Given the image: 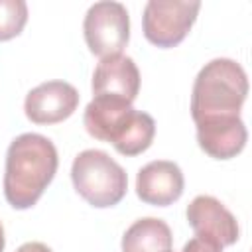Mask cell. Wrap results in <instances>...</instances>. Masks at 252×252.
<instances>
[{
	"instance_id": "2e32d148",
	"label": "cell",
	"mask_w": 252,
	"mask_h": 252,
	"mask_svg": "<svg viewBox=\"0 0 252 252\" xmlns=\"http://www.w3.org/2000/svg\"><path fill=\"white\" fill-rule=\"evenodd\" d=\"M4 246H6V238H4V226L0 222V252H4Z\"/></svg>"
},
{
	"instance_id": "7a4b0ae2",
	"label": "cell",
	"mask_w": 252,
	"mask_h": 252,
	"mask_svg": "<svg viewBox=\"0 0 252 252\" xmlns=\"http://www.w3.org/2000/svg\"><path fill=\"white\" fill-rule=\"evenodd\" d=\"M83 124L93 138L112 144L118 154L128 158L146 152L156 136V122L148 112L110 94L93 96L85 108Z\"/></svg>"
},
{
	"instance_id": "4fadbf2b",
	"label": "cell",
	"mask_w": 252,
	"mask_h": 252,
	"mask_svg": "<svg viewBox=\"0 0 252 252\" xmlns=\"http://www.w3.org/2000/svg\"><path fill=\"white\" fill-rule=\"evenodd\" d=\"M28 22V4L24 0H0V41L22 33Z\"/></svg>"
},
{
	"instance_id": "8992f818",
	"label": "cell",
	"mask_w": 252,
	"mask_h": 252,
	"mask_svg": "<svg viewBox=\"0 0 252 252\" xmlns=\"http://www.w3.org/2000/svg\"><path fill=\"white\" fill-rule=\"evenodd\" d=\"M85 41L93 55L104 59L122 53L130 39V16L120 2H96L83 22Z\"/></svg>"
},
{
	"instance_id": "52a82bcc",
	"label": "cell",
	"mask_w": 252,
	"mask_h": 252,
	"mask_svg": "<svg viewBox=\"0 0 252 252\" xmlns=\"http://www.w3.org/2000/svg\"><path fill=\"white\" fill-rule=\"evenodd\" d=\"M79 106V91L65 81H47L32 89L24 110L33 124H57L67 120Z\"/></svg>"
},
{
	"instance_id": "e0dca14e",
	"label": "cell",
	"mask_w": 252,
	"mask_h": 252,
	"mask_svg": "<svg viewBox=\"0 0 252 252\" xmlns=\"http://www.w3.org/2000/svg\"><path fill=\"white\" fill-rule=\"evenodd\" d=\"M167 252H171V250H167Z\"/></svg>"
},
{
	"instance_id": "277c9868",
	"label": "cell",
	"mask_w": 252,
	"mask_h": 252,
	"mask_svg": "<svg viewBox=\"0 0 252 252\" xmlns=\"http://www.w3.org/2000/svg\"><path fill=\"white\" fill-rule=\"evenodd\" d=\"M71 179L75 191L96 209L118 205L128 191L124 167L102 150L81 152L73 159Z\"/></svg>"
},
{
	"instance_id": "3957f363",
	"label": "cell",
	"mask_w": 252,
	"mask_h": 252,
	"mask_svg": "<svg viewBox=\"0 0 252 252\" xmlns=\"http://www.w3.org/2000/svg\"><path fill=\"white\" fill-rule=\"evenodd\" d=\"M248 94V77L234 59L209 61L193 83L191 116L195 122L215 116H240Z\"/></svg>"
},
{
	"instance_id": "6da1fadb",
	"label": "cell",
	"mask_w": 252,
	"mask_h": 252,
	"mask_svg": "<svg viewBox=\"0 0 252 252\" xmlns=\"http://www.w3.org/2000/svg\"><path fill=\"white\" fill-rule=\"evenodd\" d=\"M57 165V150L47 136L26 132L14 138L6 152V201L18 211L33 207L53 181Z\"/></svg>"
},
{
	"instance_id": "ba28073f",
	"label": "cell",
	"mask_w": 252,
	"mask_h": 252,
	"mask_svg": "<svg viewBox=\"0 0 252 252\" xmlns=\"http://www.w3.org/2000/svg\"><path fill=\"white\" fill-rule=\"evenodd\" d=\"M187 222L197 236L211 238L222 248L234 244L240 236L234 215L211 195H199L189 203Z\"/></svg>"
},
{
	"instance_id": "5bb4252c",
	"label": "cell",
	"mask_w": 252,
	"mask_h": 252,
	"mask_svg": "<svg viewBox=\"0 0 252 252\" xmlns=\"http://www.w3.org/2000/svg\"><path fill=\"white\" fill-rule=\"evenodd\" d=\"M181 252H222V246L217 244V242L211 240V238H205V236H197V234H195V236L183 246Z\"/></svg>"
},
{
	"instance_id": "5b68a950",
	"label": "cell",
	"mask_w": 252,
	"mask_h": 252,
	"mask_svg": "<svg viewBox=\"0 0 252 252\" xmlns=\"http://www.w3.org/2000/svg\"><path fill=\"white\" fill-rule=\"evenodd\" d=\"M199 10L201 2L197 0H150L142 16L146 39L161 49L179 45L193 28Z\"/></svg>"
},
{
	"instance_id": "30bf717a",
	"label": "cell",
	"mask_w": 252,
	"mask_h": 252,
	"mask_svg": "<svg viewBox=\"0 0 252 252\" xmlns=\"http://www.w3.org/2000/svg\"><path fill=\"white\" fill-rule=\"evenodd\" d=\"M199 148L215 159L236 158L248 140L246 126L240 116H215L195 122Z\"/></svg>"
},
{
	"instance_id": "7c38bea8",
	"label": "cell",
	"mask_w": 252,
	"mask_h": 252,
	"mask_svg": "<svg viewBox=\"0 0 252 252\" xmlns=\"http://www.w3.org/2000/svg\"><path fill=\"white\" fill-rule=\"evenodd\" d=\"M171 244V228L156 217L138 219L122 236V252H167Z\"/></svg>"
},
{
	"instance_id": "9a60e30c",
	"label": "cell",
	"mask_w": 252,
	"mask_h": 252,
	"mask_svg": "<svg viewBox=\"0 0 252 252\" xmlns=\"http://www.w3.org/2000/svg\"><path fill=\"white\" fill-rule=\"evenodd\" d=\"M16 252H53V250L43 242H26Z\"/></svg>"
},
{
	"instance_id": "9c48e42d",
	"label": "cell",
	"mask_w": 252,
	"mask_h": 252,
	"mask_svg": "<svg viewBox=\"0 0 252 252\" xmlns=\"http://www.w3.org/2000/svg\"><path fill=\"white\" fill-rule=\"evenodd\" d=\"M185 179L177 163L156 159L146 163L136 175V195L154 207L173 205L183 195Z\"/></svg>"
},
{
	"instance_id": "8fae6325",
	"label": "cell",
	"mask_w": 252,
	"mask_h": 252,
	"mask_svg": "<svg viewBox=\"0 0 252 252\" xmlns=\"http://www.w3.org/2000/svg\"><path fill=\"white\" fill-rule=\"evenodd\" d=\"M140 91V71L132 57L110 55L100 59L93 73V94H110L134 102Z\"/></svg>"
}]
</instances>
